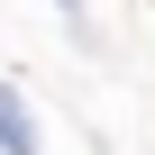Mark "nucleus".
Returning a JSON list of instances; mask_svg holds the SVG:
<instances>
[{
	"instance_id": "f257e3e1",
	"label": "nucleus",
	"mask_w": 155,
	"mask_h": 155,
	"mask_svg": "<svg viewBox=\"0 0 155 155\" xmlns=\"http://www.w3.org/2000/svg\"><path fill=\"white\" fill-rule=\"evenodd\" d=\"M0 146H9V155H28V146H37V128L18 119V101H9V91H0Z\"/></svg>"
}]
</instances>
